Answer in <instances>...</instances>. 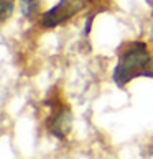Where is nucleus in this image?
<instances>
[{
	"mask_svg": "<svg viewBox=\"0 0 153 159\" xmlns=\"http://www.w3.org/2000/svg\"><path fill=\"white\" fill-rule=\"evenodd\" d=\"M151 57L146 44L142 41L132 43L127 49H123L114 69V82L119 87H123L132 79L140 75H151L150 72Z\"/></svg>",
	"mask_w": 153,
	"mask_h": 159,
	"instance_id": "nucleus-1",
	"label": "nucleus"
},
{
	"mask_svg": "<svg viewBox=\"0 0 153 159\" xmlns=\"http://www.w3.org/2000/svg\"><path fill=\"white\" fill-rule=\"evenodd\" d=\"M84 7V0H60L55 7L45 11L41 16V25L45 28H55L78 13Z\"/></svg>",
	"mask_w": 153,
	"mask_h": 159,
	"instance_id": "nucleus-2",
	"label": "nucleus"
},
{
	"mask_svg": "<svg viewBox=\"0 0 153 159\" xmlns=\"http://www.w3.org/2000/svg\"><path fill=\"white\" fill-rule=\"evenodd\" d=\"M71 111H69L66 107H61L60 111H56V115L53 116V121L50 125V129H51V134H55L56 138H66V134L69 133L71 129Z\"/></svg>",
	"mask_w": 153,
	"mask_h": 159,
	"instance_id": "nucleus-3",
	"label": "nucleus"
},
{
	"mask_svg": "<svg viewBox=\"0 0 153 159\" xmlns=\"http://www.w3.org/2000/svg\"><path fill=\"white\" fill-rule=\"evenodd\" d=\"M22 5V15L26 16L28 20L35 18V15L38 13V0H20Z\"/></svg>",
	"mask_w": 153,
	"mask_h": 159,
	"instance_id": "nucleus-4",
	"label": "nucleus"
},
{
	"mask_svg": "<svg viewBox=\"0 0 153 159\" xmlns=\"http://www.w3.org/2000/svg\"><path fill=\"white\" fill-rule=\"evenodd\" d=\"M0 13H2V20L5 21L13 13V0H2L0 2Z\"/></svg>",
	"mask_w": 153,
	"mask_h": 159,
	"instance_id": "nucleus-5",
	"label": "nucleus"
}]
</instances>
